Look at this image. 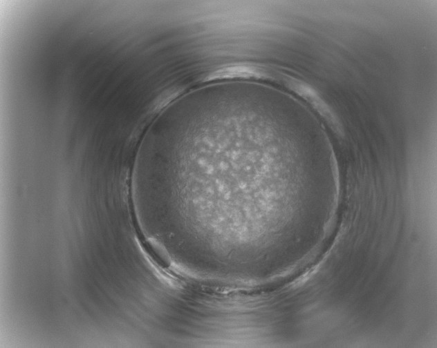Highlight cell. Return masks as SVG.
<instances>
[{
  "label": "cell",
  "mask_w": 437,
  "mask_h": 348,
  "mask_svg": "<svg viewBox=\"0 0 437 348\" xmlns=\"http://www.w3.org/2000/svg\"><path fill=\"white\" fill-rule=\"evenodd\" d=\"M266 119L250 141L248 137L247 141L226 144L212 152L179 151L164 163L162 174L169 186L181 193L215 195L221 200L225 197L239 205L243 202L267 244L274 229L278 193L286 177L272 142L268 144V119L262 128Z\"/></svg>",
  "instance_id": "6da1fadb"
}]
</instances>
